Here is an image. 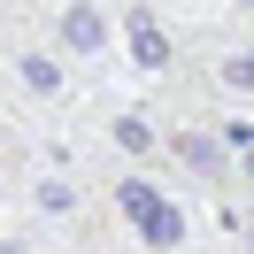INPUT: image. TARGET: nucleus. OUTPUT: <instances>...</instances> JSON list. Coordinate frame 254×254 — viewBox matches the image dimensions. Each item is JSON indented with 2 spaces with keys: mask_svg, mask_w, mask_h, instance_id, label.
Listing matches in <instances>:
<instances>
[{
  "mask_svg": "<svg viewBox=\"0 0 254 254\" xmlns=\"http://www.w3.org/2000/svg\"><path fill=\"white\" fill-rule=\"evenodd\" d=\"M162 162H177L185 177H200V185H231L239 177V162H231V146L216 139V131H200V124H177L170 131V154Z\"/></svg>",
  "mask_w": 254,
  "mask_h": 254,
  "instance_id": "3",
  "label": "nucleus"
},
{
  "mask_svg": "<svg viewBox=\"0 0 254 254\" xmlns=\"http://www.w3.org/2000/svg\"><path fill=\"white\" fill-rule=\"evenodd\" d=\"M16 85L31 100H62L69 93V54L54 47V39H47V47H16Z\"/></svg>",
  "mask_w": 254,
  "mask_h": 254,
  "instance_id": "4",
  "label": "nucleus"
},
{
  "mask_svg": "<svg viewBox=\"0 0 254 254\" xmlns=\"http://www.w3.org/2000/svg\"><path fill=\"white\" fill-rule=\"evenodd\" d=\"M247 247H254V239H247Z\"/></svg>",
  "mask_w": 254,
  "mask_h": 254,
  "instance_id": "10",
  "label": "nucleus"
},
{
  "mask_svg": "<svg viewBox=\"0 0 254 254\" xmlns=\"http://www.w3.org/2000/svg\"><path fill=\"white\" fill-rule=\"evenodd\" d=\"M108 139L124 146L131 162H162V154H170V131H162L146 108H116V116H108Z\"/></svg>",
  "mask_w": 254,
  "mask_h": 254,
  "instance_id": "5",
  "label": "nucleus"
},
{
  "mask_svg": "<svg viewBox=\"0 0 254 254\" xmlns=\"http://www.w3.org/2000/svg\"><path fill=\"white\" fill-rule=\"evenodd\" d=\"M0 154H8V139H0Z\"/></svg>",
  "mask_w": 254,
  "mask_h": 254,
  "instance_id": "9",
  "label": "nucleus"
},
{
  "mask_svg": "<svg viewBox=\"0 0 254 254\" xmlns=\"http://www.w3.org/2000/svg\"><path fill=\"white\" fill-rule=\"evenodd\" d=\"M54 47L69 62H108L124 47V16L108 0H54Z\"/></svg>",
  "mask_w": 254,
  "mask_h": 254,
  "instance_id": "2",
  "label": "nucleus"
},
{
  "mask_svg": "<svg viewBox=\"0 0 254 254\" xmlns=\"http://www.w3.org/2000/svg\"><path fill=\"white\" fill-rule=\"evenodd\" d=\"M216 77H223V93H254V39H247L239 54H223V69H216Z\"/></svg>",
  "mask_w": 254,
  "mask_h": 254,
  "instance_id": "7",
  "label": "nucleus"
},
{
  "mask_svg": "<svg viewBox=\"0 0 254 254\" xmlns=\"http://www.w3.org/2000/svg\"><path fill=\"white\" fill-rule=\"evenodd\" d=\"M116 216H124L131 239H139V247H154V254H177V247L192 239L185 200H177V192H162L146 170H124V177H116Z\"/></svg>",
  "mask_w": 254,
  "mask_h": 254,
  "instance_id": "1",
  "label": "nucleus"
},
{
  "mask_svg": "<svg viewBox=\"0 0 254 254\" xmlns=\"http://www.w3.org/2000/svg\"><path fill=\"white\" fill-rule=\"evenodd\" d=\"M124 47H131L139 69H170V31H162L154 8H131V16H124Z\"/></svg>",
  "mask_w": 254,
  "mask_h": 254,
  "instance_id": "6",
  "label": "nucleus"
},
{
  "mask_svg": "<svg viewBox=\"0 0 254 254\" xmlns=\"http://www.w3.org/2000/svg\"><path fill=\"white\" fill-rule=\"evenodd\" d=\"M231 8H239V16H254V0H231Z\"/></svg>",
  "mask_w": 254,
  "mask_h": 254,
  "instance_id": "8",
  "label": "nucleus"
}]
</instances>
